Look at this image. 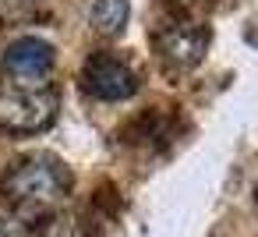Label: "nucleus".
I'll return each mask as SVG.
<instances>
[{"instance_id":"f257e3e1","label":"nucleus","mask_w":258,"mask_h":237,"mask_svg":"<svg viewBox=\"0 0 258 237\" xmlns=\"http://www.w3.org/2000/svg\"><path fill=\"white\" fill-rule=\"evenodd\" d=\"M0 191L8 195V202L18 209V216H43L53 205H60L71 191V170L50 156V152H36L18 159L4 181H0Z\"/></svg>"},{"instance_id":"0eeeda50","label":"nucleus","mask_w":258,"mask_h":237,"mask_svg":"<svg viewBox=\"0 0 258 237\" xmlns=\"http://www.w3.org/2000/svg\"><path fill=\"white\" fill-rule=\"evenodd\" d=\"M0 237H25V233H22V226H18L15 219L0 216Z\"/></svg>"},{"instance_id":"f03ea898","label":"nucleus","mask_w":258,"mask_h":237,"mask_svg":"<svg viewBox=\"0 0 258 237\" xmlns=\"http://www.w3.org/2000/svg\"><path fill=\"white\" fill-rule=\"evenodd\" d=\"M57 117V92L50 85H0V128L15 135H36Z\"/></svg>"},{"instance_id":"423d86ee","label":"nucleus","mask_w":258,"mask_h":237,"mask_svg":"<svg viewBox=\"0 0 258 237\" xmlns=\"http://www.w3.org/2000/svg\"><path fill=\"white\" fill-rule=\"evenodd\" d=\"M127 15H131V4H127V0H96L92 11H89V22H92L96 32L117 36V32L127 25Z\"/></svg>"},{"instance_id":"39448f33","label":"nucleus","mask_w":258,"mask_h":237,"mask_svg":"<svg viewBox=\"0 0 258 237\" xmlns=\"http://www.w3.org/2000/svg\"><path fill=\"white\" fill-rule=\"evenodd\" d=\"M53 61H57L53 46L39 36H22L4 50L8 75H15L18 82H29V85H39V78H46L53 71Z\"/></svg>"},{"instance_id":"20e7f679","label":"nucleus","mask_w":258,"mask_h":237,"mask_svg":"<svg viewBox=\"0 0 258 237\" xmlns=\"http://www.w3.org/2000/svg\"><path fill=\"white\" fill-rule=\"evenodd\" d=\"M85 89L96 96V99H127V96H135V89H138V78H135V71L120 61V57H113V53H96V57H89L85 61Z\"/></svg>"},{"instance_id":"7ed1b4c3","label":"nucleus","mask_w":258,"mask_h":237,"mask_svg":"<svg viewBox=\"0 0 258 237\" xmlns=\"http://www.w3.org/2000/svg\"><path fill=\"white\" fill-rule=\"evenodd\" d=\"M209 46V32L198 25V22H166L159 32H156V50H159V61L170 68V71H191L202 53Z\"/></svg>"},{"instance_id":"1a4fd4ad","label":"nucleus","mask_w":258,"mask_h":237,"mask_svg":"<svg viewBox=\"0 0 258 237\" xmlns=\"http://www.w3.org/2000/svg\"><path fill=\"white\" fill-rule=\"evenodd\" d=\"M254 202H258V181H254Z\"/></svg>"},{"instance_id":"6e6552de","label":"nucleus","mask_w":258,"mask_h":237,"mask_svg":"<svg viewBox=\"0 0 258 237\" xmlns=\"http://www.w3.org/2000/svg\"><path fill=\"white\" fill-rule=\"evenodd\" d=\"M0 4H4V8H8V11H15V4H18V8H22V4H32V0H0Z\"/></svg>"}]
</instances>
